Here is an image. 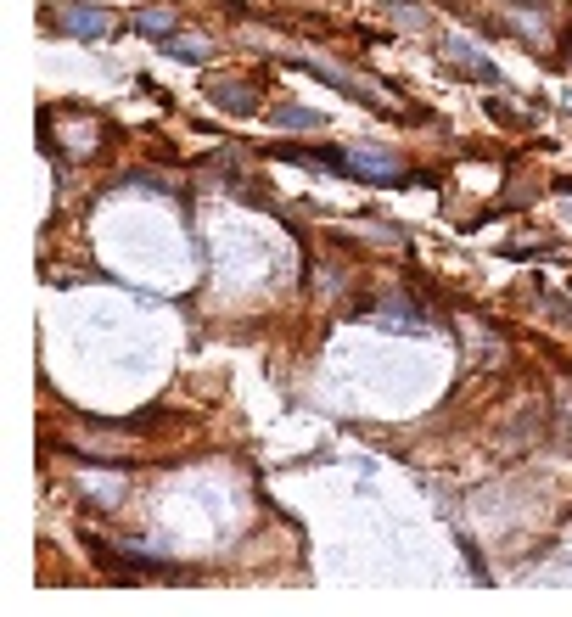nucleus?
Listing matches in <instances>:
<instances>
[{
  "label": "nucleus",
  "mask_w": 572,
  "mask_h": 617,
  "mask_svg": "<svg viewBox=\"0 0 572 617\" xmlns=\"http://www.w3.org/2000/svg\"><path fill=\"white\" fill-rule=\"evenodd\" d=\"M90 556H96V567H107V573H158V578L180 573L174 561H158L152 550H124V545H107V539H96Z\"/></svg>",
  "instance_id": "nucleus-1"
},
{
  "label": "nucleus",
  "mask_w": 572,
  "mask_h": 617,
  "mask_svg": "<svg viewBox=\"0 0 572 617\" xmlns=\"http://www.w3.org/2000/svg\"><path fill=\"white\" fill-rule=\"evenodd\" d=\"M208 101H214L219 113H230V118H253L258 113L253 85H242V79H208Z\"/></svg>",
  "instance_id": "nucleus-2"
},
{
  "label": "nucleus",
  "mask_w": 572,
  "mask_h": 617,
  "mask_svg": "<svg viewBox=\"0 0 572 617\" xmlns=\"http://www.w3.org/2000/svg\"><path fill=\"white\" fill-rule=\"evenodd\" d=\"M57 23H62L68 34H79V40H107V34H113V17L96 12V6H68Z\"/></svg>",
  "instance_id": "nucleus-3"
},
{
  "label": "nucleus",
  "mask_w": 572,
  "mask_h": 617,
  "mask_svg": "<svg viewBox=\"0 0 572 617\" xmlns=\"http://www.w3.org/2000/svg\"><path fill=\"white\" fill-rule=\"evenodd\" d=\"M444 62H449V68H460L466 79H477V85H500V68H494V62H483L477 51H466L460 40L444 45Z\"/></svg>",
  "instance_id": "nucleus-4"
},
{
  "label": "nucleus",
  "mask_w": 572,
  "mask_h": 617,
  "mask_svg": "<svg viewBox=\"0 0 572 617\" xmlns=\"http://www.w3.org/2000/svg\"><path fill=\"white\" fill-rule=\"evenodd\" d=\"M348 169L354 174H376V180H399V158H387V152H348Z\"/></svg>",
  "instance_id": "nucleus-5"
},
{
  "label": "nucleus",
  "mask_w": 572,
  "mask_h": 617,
  "mask_svg": "<svg viewBox=\"0 0 572 617\" xmlns=\"http://www.w3.org/2000/svg\"><path fill=\"white\" fill-rule=\"evenodd\" d=\"M158 51H163V57H174V62H191V68H197V62H208V45H202L197 34H169Z\"/></svg>",
  "instance_id": "nucleus-6"
},
{
  "label": "nucleus",
  "mask_w": 572,
  "mask_h": 617,
  "mask_svg": "<svg viewBox=\"0 0 572 617\" xmlns=\"http://www.w3.org/2000/svg\"><path fill=\"white\" fill-rule=\"evenodd\" d=\"M303 68L315 73V79H326V85H337V90H348L354 101H371V90L359 85L354 73H343V68H331V62H303Z\"/></svg>",
  "instance_id": "nucleus-7"
},
{
  "label": "nucleus",
  "mask_w": 572,
  "mask_h": 617,
  "mask_svg": "<svg viewBox=\"0 0 572 617\" xmlns=\"http://www.w3.org/2000/svg\"><path fill=\"white\" fill-rule=\"evenodd\" d=\"M135 29H141V34H158V40H169V34H174V12H163V6H141Z\"/></svg>",
  "instance_id": "nucleus-8"
},
{
  "label": "nucleus",
  "mask_w": 572,
  "mask_h": 617,
  "mask_svg": "<svg viewBox=\"0 0 572 617\" xmlns=\"http://www.w3.org/2000/svg\"><path fill=\"white\" fill-rule=\"evenodd\" d=\"M275 124L281 130H320V113H309V107H275Z\"/></svg>",
  "instance_id": "nucleus-9"
},
{
  "label": "nucleus",
  "mask_w": 572,
  "mask_h": 617,
  "mask_svg": "<svg viewBox=\"0 0 572 617\" xmlns=\"http://www.w3.org/2000/svg\"><path fill=\"white\" fill-rule=\"evenodd\" d=\"M393 17H399L404 29H427V12H410V6H393Z\"/></svg>",
  "instance_id": "nucleus-10"
}]
</instances>
